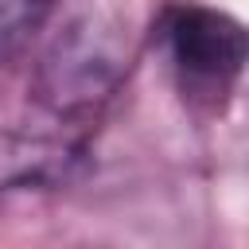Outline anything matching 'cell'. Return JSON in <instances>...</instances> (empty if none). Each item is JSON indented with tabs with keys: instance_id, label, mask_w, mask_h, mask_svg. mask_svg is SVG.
Here are the masks:
<instances>
[{
	"instance_id": "277c9868",
	"label": "cell",
	"mask_w": 249,
	"mask_h": 249,
	"mask_svg": "<svg viewBox=\"0 0 249 249\" xmlns=\"http://www.w3.org/2000/svg\"><path fill=\"white\" fill-rule=\"evenodd\" d=\"M54 12V0H0V58L23 51Z\"/></svg>"
},
{
	"instance_id": "3957f363",
	"label": "cell",
	"mask_w": 249,
	"mask_h": 249,
	"mask_svg": "<svg viewBox=\"0 0 249 249\" xmlns=\"http://www.w3.org/2000/svg\"><path fill=\"white\" fill-rule=\"evenodd\" d=\"M82 167V144L43 132L0 128V195L66 183Z\"/></svg>"
},
{
	"instance_id": "7a4b0ae2",
	"label": "cell",
	"mask_w": 249,
	"mask_h": 249,
	"mask_svg": "<svg viewBox=\"0 0 249 249\" xmlns=\"http://www.w3.org/2000/svg\"><path fill=\"white\" fill-rule=\"evenodd\" d=\"M160 39L183 93L210 105L230 97L245 66V31L233 16L202 4H179L160 19Z\"/></svg>"
},
{
	"instance_id": "6da1fadb",
	"label": "cell",
	"mask_w": 249,
	"mask_h": 249,
	"mask_svg": "<svg viewBox=\"0 0 249 249\" xmlns=\"http://www.w3.org/2000/svg\"><path fill=\"white\" fill-rule=\"evenodd\" d=\"M132 66V27L105 8L74 12L47 47L35 93L54 113H82L101 105Z\"/></svg>"
}]
</instances>
